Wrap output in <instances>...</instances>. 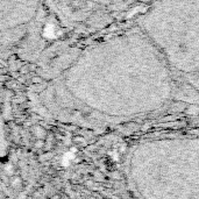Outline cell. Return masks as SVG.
I'll return each instance as SVG.
<instances>
[{"label": "cell", "instance_id": "6da1fadb", "mask_svg": "<svg viewBox=\"0 0 199 199\" xmlns=\"http://www.w3.org/2000/svg\"><path fill=\"white\" fill-rule=\"evenodd\" d=\"M44 0H0V56L39 58Z\"/></svg>", "mask_w": 199, "mask_h": 199}]
</instances>
